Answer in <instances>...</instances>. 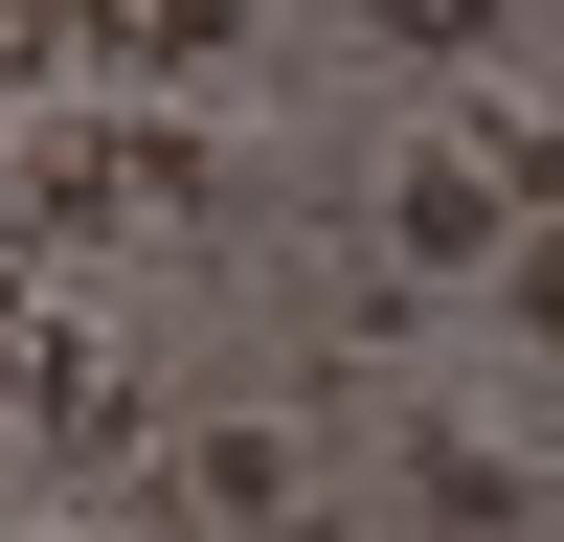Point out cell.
Listing matches in <instances>:
<instances>
[{"instance_id":"6da1fadb","label":"cell","mask_w":564,"mask_h":542,"mask_svg":"<svg viewBox=\"0 0 564 542\" xmlns=\"http://www.w3.org/2000/svg\"><path fill=\"white\" fill-rule=\"evenodd\" d=\"M135 204H204V136L181 113H68L45 136V226H135Z\"/></svg>"},{"instance_id":"5b68a950","label":"cell","mask_w":564,"mask_h":542,"mask_svg":"<svg viewBox=\"0 0 564 542\" xmlns=\"http://www.w3.org/2000/svg\"><path fill=\"white\" fill-rule=\"evenodd\" d=\"M0 475H23V430H0Z\"/></svg>"},{"instance_id":"7a4b0ae2","label":"cell","mask_w":564,"mask_h":542,"mask_svg":"<svg viewBox=\"0 0 564 542\" xmlns=\"http://www.w3.org/2000/svg\"><path fill=\"white\" fill-rule=\"evenodd\" d=\"M68 45H113L135 90H181V68H226V45H249V0H68Z\"/></svg>"},{"instance_id":"3957f363","label":"cell","mask_w":564,"mask_h":542,"mask_svg":"<svg viewBox=\"0 0 564 542\" xmlns=\"http://www.w3.org/2000/svg\"><path fill=\"white\" fill-rule=\"evenodd\" d=\"M45 68H68V0H0V113H23Z\"/></svg>"},{"instance_id":"277c9868","label":"cell","mask_w":564,"mask_h":542,"mask_svg":"<svg viewBox=\"0 0 564 542\" xmlns=\"http://www.w3.org/2000/svg\"><path fill=\"white\" fill-rule=\"evenodd\" d=\"M361 23H406V45H497V0H361Z\"/></svg>"}]
</instances>
